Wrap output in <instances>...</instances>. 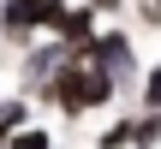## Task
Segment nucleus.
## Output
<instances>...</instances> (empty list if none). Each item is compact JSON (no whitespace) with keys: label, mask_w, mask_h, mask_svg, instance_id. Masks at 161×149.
Masks as SVG:
<instances>
[{"label":"nucleus","mask_w":161,"mask_h":149,"mask_svg":"<svg viewBox=\"0 0 161 149\" xmlns=\"http://www.w3.org/2000/svg\"><path fill=\"white\" fill-rule=\"evenodd\" d=\"M42 96L66 113V119H78V113H96V108H108L114 96H119V84L108 78V72H96V66H84V60H66L48 84H42Z\"/></svg>","instance_id":"obj_1"},{"label":"nucleus","mask_w":161,"mask_h":149,"mask_svg":"<svg viewBox=\"0 0 161 149\" xmlns=\"http://www.w3.org/2000/svg\"><path fill=\"white\" fill-rule=\"evenodd\" d=\"M72 60H84V66L108 72L114 84H137V78H143L137 48H131V30H119V24H102V30H96V42H90L84 54H72Z\"/></svg>","instance_id":"obj_2"},{"label":"nucleus","mask_w":161,"mask_h":149,"mask_svg":"<svg viewBox=\"0 0 161 149\" xmlns=\"http://www.w3.org/2000/svg\"><path fill=\"white\" fill-rule=\"evenodd\" d=\"M161 143V113H131V149H155Z\"/></svg>","instance_id":"obj_3"},{"label":"nucleus","mask_w":161,"mask_h":149,"mask_svg":"<svg viewBox=\"0 0 161 149\" xmlns=\"http://www.w3.org/2000/svg\"><path fill=\"white\" fill-rule=\"evenodd\" d=\"M24 12H30V24H36V36H48L54 30V18L66 12V0H18Z\"/></svg>","instance_id":"obj_4"},{"label":"nucleus","mask_w":161,"mask_h":149,"mask_svg":"<svg viewBox=\"0 0 161 149\" xmlns=\"http://www.w3.org/2000/svg\"><path fill=\"white\" fill-rule=\"evenodd\" d=\"M137 96H143V108H149V113H161V60H155V66H143Z\"/></svg>","instance_id":"obj_5"},{"label":"nucleus","mask_w":161,"mask_h":149,"mask_svg":"<svg viewBox=\"0 0 161 149\" xmlns=\"http://www.w3.org/2000/svg\"><path fill=\"white\" fill-rule=\"evenodd\" d=\"M102 149H131V119H114V125H102Z\"/></svg>","instance_id":"obj_6"},{"label":"nucleus","mask_w":161,"mask_h":149,"mask_svg":"<svg viewBox=\"0 0 161 149\" xmlns=\"http://www.w3.org/2000/svg\"><path fill=\"white\" fill-rule=\"evenodd\" d=\"M6 149H54V143H48V131H42V125H24V131H12V137H6Z\"/></svg>","instance_id":"obj_7"},{"label":"nucleus","mask_w":161,"mask_h":149,"mask_svg":"<svg viewBox=\"0 0 161 149\" xmlns=\"http://www.w3.org/2000/svg\"><path fill=\"white\" fill-rule=\"evenodd\" d=\"M84 6H90L96 18H119V12H125V0H84Z\"/></svg>","instance_id":"obj_8"},{"label":"nucleus","mask_w":161,"mask_h":149,"mask_svg":"<svg viewBox=\"0 0 161 149\" xmlns=\"http://www.w3.org/2000/svg\"><path fill=\"white\" fill-rule=\"evenodd\" d=\"M143 18H149V30H161V0H149V6H143Z\"/></svg>","instance_id":"obj_9"}]
</instances>
